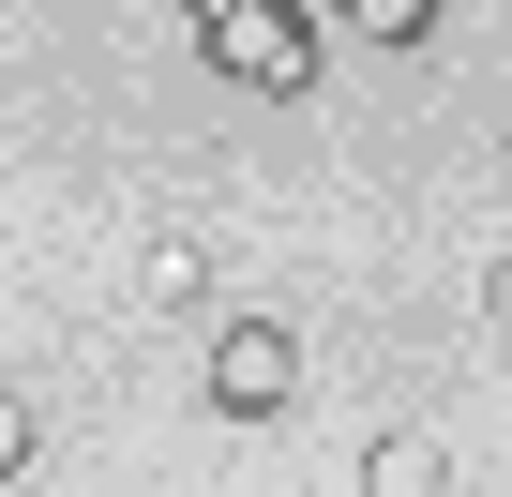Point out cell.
Returning <instances> with one entry per match:
<instances>
[{
  "label": "cell",
  "mask_w": 512,
  "mask_h": 497,
  "mask_svg": "<svg viewBox=\"0 0 512 497\" xmlns=\"http://www.w3.org/2000/svg\"><path fill=\"white\" fill-rule=\"evenodd\" d=\"M362 497H452V437L437 422H377L362 437Z\"/></svg>",
  "instance_id": "obj_3"
},
{
  "label": "cell",
  "mask_w": 512,
  "mask_h": 497,
  "mask_svg": "<svg viewBox=\"0 0 512 497\" xmlns=\"http://www.w3.org/2000/svg\"><path fill=\"white\" fill-rule=\"evenodd\" d=\"M196 392H211V422H287V407H302V332H287V317H211Z\"/></svg>",
  "instance_id": "obj_1"
},
{
  "label": "cell",
  "mask_w": 512,
  "mask_h": 497,
  "mask_svg": "<svg viewBox=\"0 0 512 497\" xmlns=\"http://www.w3.org/2000/svg\"><path fill=\"white\" fill-rule=\"evenodd\" d=\"M211 61L241 91H317V16L302 0H211Z\"/></svg>",
  "instance_id": "obj_2"
},
{
  "label": "cell",
  "mask_w": 512,
  "mask_h": 497,
  "mask_svg": "<svg viewBox=\"0 0 512 497\" xmlns=\"http://www.w3.org/2000/svg\"><path fill=\"white\" fill-rule=\"evenodd\" d=\"M332 31H362V46H422L437 0H332Z\"/></svg>",
  "instance_id": "obj_4"
},
{
  "label": "cell",
  "mask_w": 512,
  "mask_h": 497,
  "mask_svg": "<svg viewBox=\"0 0 512 497\" xmlns=\"http://www.w3.org/2000/svg\"><path fill=\"white\" fill-rule=\"evenodd\" d=\"M31 452H46V407H31V392H0V482H16Z\"/></svg>",
  "instance_id": "obj_5"
}]
</instances>
